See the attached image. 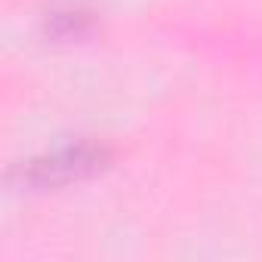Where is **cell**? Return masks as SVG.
<instances>
[{
  "label": "cell",
  "instance_id": "obj_1",
  "mask_svg": "<svg viewBox=\"0 0 262 262\" xmlns=\"http://www.w3.org/2000/svg\"><path fill=\"white\" fill-rule=\"evenodd\" d=\"M105 161V151L96 148V145H77V148H65V151H56L50 155L47 161L34 164L31 167V179L34 182H68V179H77V176H86L93 173L96 167H102Z\"/></svg>",
  "mask_w": 262,
  "mask_h": 262
}]
</instances>
